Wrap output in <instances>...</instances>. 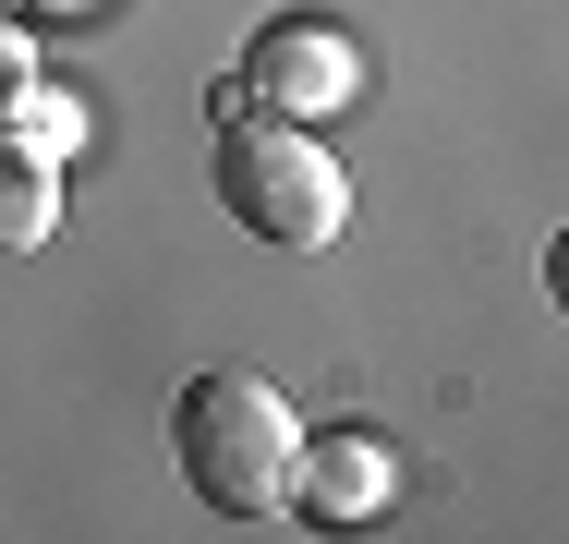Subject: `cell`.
<instances>
[{
    "label": "cell",
    "mask_w": 569,
    "mask_h": 544,
    "mask_svg": "<svg viewBox=\"0 0 569 544\" xmlns=\"http://www.w3.org/2000/svg\"><path fill=\"white\" fill-rule=\"evenodd\" d=\"M170 447H182V484L219 508V521H279V496H291V400L267 387V375H242V363H207L182 400H170Z\"/></svg>",
    "instance_id": "obj_1"
},
{
    "label": "cell",
    "mask_w": 569,
    "mask_h": 544,
    "mask_svg": "<svg viewBox=\"0 0 569 544\" xmlns=\"http://www.w3.org/2000/svg\"><path fill=\"white\" fill-rule=\"evenodd\" d=\"M388 496H400V460L376 435H303L279 508H303L316 533H363V521H388Z\"/></svg>",
    "instance_id": "obj_4"
},
{
    "label": "cell",
    "mask_w": 569,
    "mask_h": 544,
    "mask_svg": "<svg viewBox=\"0 0 569 544\" xmlns=\"http://www.w3.org/2000/svg\"><path fill=\"white\" fill-rule=\"evenodd\" d=\"M207 182H219L230 230H254V242H279V254H316V242H340L351 218V170L316 145V121H230L219 158H207Z\"/></svg>",
    "instance_id": "obj_2"
},
{
    "label": "cell",
    "mask_w": 569,
    "mask_h": 544,
    "mask_svg": "<svg viewBox=\"0 0 569 544\" xmlns=\"http://www.w3.org/2000/svg\"><path fill=\"white\" fill-rule=\"evenodd\" d=\"M49 230H61V170L0 133V254H37Z\"/></svg>",
    "instance_id": "obj_5"
},
{
    "label": "cell",
    "mask_w": 569,
    "mask_h": 544,
    "mask_svg": "<svg viewBox=\"0 0 569 544\" xmlns=\"http://www.w3.org/2000/svg\"><path fill=\"white\" fill-rule=\"evenodd\" d=\"M0 133H12L24 158H49V170H61V158L86 145V98H61V85H24V98L0 109Z\"/></svg>",
    "instance_id": "obj_6"
},
{
    "label": "cell",
    "mask_w": 569,
    "mask_h": 544,
    "mask_svg": "<svg viewBox=\"0 0 569 544\" xmlns=\"http://www.w3.org/2000/svg\"><path fill=\"white\" fill-rule=\"evenodd\" d=\"M351 85H363V61L340 49V24H316V12H279V24L242 49V98L279 109V121H328Z\"/></svg>",
    "instance_id": "obj_3"
},
{
    "label": "cell",
    "mask_w": 569,
    "mask_h": 544,
    "mask_svg": "<svg viewBox=\"0 0 569 544\" xmlns=\"http://www.w3.org/2000/svg\"><path fill=\"white\" fill-rule=\"evenodd\" d=\"M24 85H37V37H24V24H12V12H0V109L24 98Z\"/></svg>",
    "instance_id": "obj_7"
}]
</instances>
